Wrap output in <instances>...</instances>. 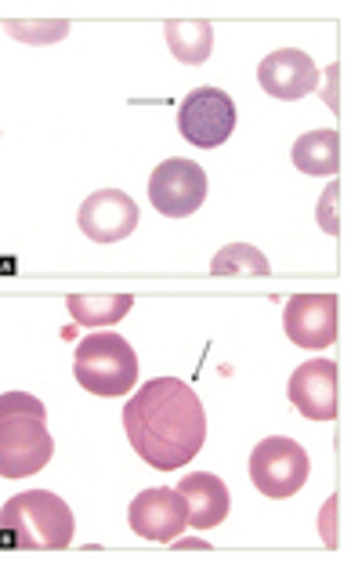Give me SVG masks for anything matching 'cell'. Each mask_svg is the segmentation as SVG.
Wrapping results in <instances>:
<instances>
[{"mask_svg":"<svg viewBox=\"0 0 362 569\" xmlns=\"http://www.w3.org/2000/svg\"><path fill=\"white\" fill-rule=\"evenodd\" d=\"M163 33H167V48L178 62L185 66H203L211 59L214 51V26L207 19H197V22H163Z\"/></svg>","mask_w":362,"mask_h":569,"instance_id":"cell-15","label":"cell"},{"mask_svg":"<svg viewBox=\"0 0 362 569\" xmlns=\"http://www.w3.org/2000/svg\"><path fill=\"white\" fill-rule=\"evenodd\" d=\"M258 84L264 94H272V99L298 102L319 88V69L312 62V54H304L301 48H283V51H272L269 59L258 66Z\"/></svg>","mask_w":362,"mask_h":569,"instance_id":"cell-11","label":"cell"},{"mask_svg":"<svg viewBox=\"0 0 362 569\" xmlns=\"http://www.w3.org/2000/svg\"><path fill=\"white\" fill-rule=\"evenodd\" d=\"M134 309L131 295H73L69 298V316L80 327H113Z\"/></svg>","mask_w":362,"mask_h":569,"instance_id":"cell-16","label":"cell"},{"mask_svg":"<svg viewBox=\"0 0 362 569\" xmlns=\"http://www.w3.org/2000/svg\"><path fill=\"white\" fill-rule=\"evenodd\" d=\"M80 232L94 243H120L138 229V203L123 189H94L80 203Z\"/></svg>","mask_w":362,"mask_h":569,"instance_id":"cell-9","label":"cell"},{"mask_svg":"<svg viewBox=\"0 0 362 569\" xmlns=\"http://www.w3.org/2000/svg\"><path fill=\"white\" fill-rule=\"evenodd\" d=\"M54 453V439L48 432L44 402L30 392L0 396V476L26 479L40 471Z\"/></svg>","mask_w":362,"mask_h":569,"instance_id":"cell-2","label":"cell"},{"mask_svg":"<svg viewBox=\"0 0 362 569\" xmlns=\"http://www.w3.org/2000/svg\"><path fill=\"white\" fill-rule=\"evenodd\" d=\"M73 373L80 388H88L91 396H128L138 385V356L128 345V338L113 335V330H102V335H91L77 345V359H73Z\"/></svg>","mask_w":362,"mask_h":569,"instance_id":"cell-4","label":"cell"},{"mask_svg":"<svg viewBox=\"0 0 362 569\" xmlns=\"http://www.w3.org/2000/svg\"><path fill=\"white\" fill-rule=\"evenodd\" d=\"M8 30L11 37H19V40H37V44H48V40H59L69 33V22H54L51 30H26V22H8Z\"/></svg>","mask_w":362,"mask_h":569,"instance_id":"cell-19","label":"cell"},{"mask_svg":"<svg viewBox=\"0 0 362 569\" xmlns=\"http://www.w3.org/2000/svg\"><path fill=\"white\" fill-rule=\"evenodd\" d=\"M211 272L214 276H225V280H240V276H269L272 266L269 258H264L258 247L250 243H229L221 247L211 261Z\"/></svg>","mask_w":362,"mask_h":569,"instance_id":"cell-17","label":"cell"},{"mask_svg":"<svg viewBox=\"0 0 362 569\" xmlns=\"http://www.w3.org/2000/svg\"><path fill=\"white\" fill-rule=\"evenodd\" d=\"M178 131L197 149L225 146L235 131V102L221 88H197L181 99Z\"/></svg>","mask_w":362,"mask_h":569,"instance_id":"cell-6","label":"cell"},{"mask_svg":"<svg viewBox=\"0 0 362 569\" xmlns=\"http://www.w3.org/2000/svg\"><path fill=\"white\" fill-rule=\"evenodd\" d=\"M178 493L185 497L192 530H214L229 519V486L211 471H192L181 479Z\"/></svg>","mask_w":362,"mask_h":569,"instance_id":"cell-13","label":"cell"},{"mask_svg":"<svg viewBox=\"0 0 362 569\" xmlns=\"http://www.w3.org/2000/svg\"><path fill=\"white\" fill-rule=\"evenodd\" d=\"M283 330L298 349L338 341V295H294L283 309Z\"/></svg>","mask_w":362,"mask_h":569,"instance_id":"cell-10","label":"cell"},{"mask_svg":"<svg viewBox=\"0 0 362 569\" xmlns=\"http://www.w3.org/2000/svg\"><path fill=\"white\" fill-rule=\"evenodd\" d=\"M294 168L312 178H333L341 171V134L338 131H309L294 142L290 152Z\"/></svg>","mask_w":362,"mask_h":569,"instance_id":"cell-14","label":"cell"},{"mask_svg":"<svg viewBox=\"0 0 362 569\" xmlns=\"http://www.w3.org/2000/svg\"><path fill=\"white\" fill-rule=\"evenodd\" d=\"M128 522L138 537L157 540V545H171V540L189 526V508L185 497L167 486H152V490H142L128 508Z\"/></svg>","mask_w":362,"mask_h":569,"instance_id":"cell-8","label":"cell"},{"mask_svg":"<svg viewBox=\"0 0 362 569\" xmlns=\"http://www.w3.org/2000/svg\"><path fill=\"white\" fill-rule=\"evenodd\" d=\"M4 519V548H37V551H59L73 540V511L59 493L30 490L11 497L0 511Z\"/></svg>","mask_w":362,"mask_h":569,"instance_id":"cell-3","label":"cell"},{"mask_svg":"<svg viewBox=\"0 0 362 569\" xmlns=\"http://www.w3.org/2000/svg\"><path fill=\"white\" fill-rule=\"evenodd\" d=\"M123 432L145 465L178 471L203 450L207 410L185 381L157 378L123 402Z\"/></svg>","mask_w":362,"mask_h":569,"instance_id":"cell-1","label":"cell"},{"mask_svg":"<svg viewBox=\"0 0 362 569\" xmlns=\"http://www.w3.org/2000/svg\"><path fill=\"white\" fill-rule=\"evenodd\" d=\"M333 511H338V497H330V505L323 508V522H319V530H323V540L330 548L338 545V533H333Z\"/></svg>","mask_w":362,"mask_h":569,"instance_id":"cell-20","label":"cell"},{"mask_svg":"<svg viewBox=\"0 0 362 569\" xmlns=\"http://www.w3.org/2000/svg\"><path fill=\"white\" fill-rule=\"evenodd\" d=\"M290 402L309 421L338 418V363L330 359H309L290 373Z\"/></svg>","mask_w":362,"mask_h":569,"instance_id":"cell-12","label":"cell"},{"mask_svg":"<svg viewBox=\"0 0 362 569\" xmlns=\"http://www.w3.org/2000/svg\"><path fill=\"white\" fill-rule=\"evenodd\" d=\"M309 471H312L309 450L286 436L261 439L254 453H250V482H254L264 497H272V501L294 497L301 486L309 482Z\"/></svg>","mask_w":362,"mask_h":569,"instance_id":"cell-5","label":"cell"},{"mask_svg":"<svg viewBox=\"0 0 362 569\" xmlns=\"http://www.w3.org/2000/svg\"><path fill=\"white\" fill-rule=\"evenodd\" d=\"M149 200L167 218L197 214L207 200V171L197 160H163L149 178Z\"/></svg>","mask_w":362,"mask_h":569,"instance_id":"cell-7","label":"cell"},{"mask_svg":"<svg viewBox=\"0 0 362 569\" xmlns=\"http://www.w3.org/2000/svg\"><path fill=\"white\" fill-rule=\"evenodd\" d=\"M338 197H341V186L333 182L326 192H323V200H319V226H323L330 236H338Z\"/></svg>","mask_w":362,"mask_h":569,"instance_id":"cell-18","label":"cell"}]
</instances>
